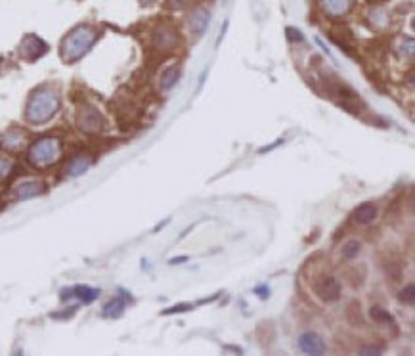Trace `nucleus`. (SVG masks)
I'll return each instance as SVG.
<instances>
[{"label": "nucleus", "mask_w": 415, "mask_h": 356, "mask_svg": "<svg viewBox=\"0 0 415 356\" xmlns=\"http://www.w3.org/2000/svg\"><path fill=\"white\" fill-rule=\"evenodd\" d=\"M398 299H400V302H404V304H413V301H415V287H413V283H407L404 289L400 291Z\"/></svg>", "instance_id": "14"}, {"label": "nucleus", "mask_w": 415, "mask_h": 356, "mask_svg": "<svg viewBox=\"0 0 415 356\" xmlns=\"http://www.w3.org/2000/svg\"><path fill=\"white\" fill-rule=\"evenodd\" d=\"M381 348H375V345H367V348H360V354H379Z\"/></svg>", "instance_id": "18"}, {"label": "nucleus", "mask_w": 415, "mask_h": 356, "mask_svg": "<svg viewBox=\"0 0 415 356\" xmlns=\"http://www.w3.org/2000/svg\"><path fill=\"white\" fill-rule=\"evenodd\" d=\"M255 293H256V295H260L262 299H268V297H270V289H268V285H260V287H255Z\"/></svg>", "instance_id": "17"}, {"label": "nucleus", "mask_w": 415, "mask_h": 356, "mask_svg": "<svg viewBox=\"0 0 415 356\" xmlns=\"http://www.w3.org/2000/svg\"><path fill=\"white\" fill-rule=\"evenodd\" d=\"M314 291L321 301L333 302L341 297V283L335 280L333 276H321L314 283Z\"/></svg>", "instance_id": "4"}, {"label": "nucleus", "mask_w": 415, "mask_h": 356, "mask_svg": "<svg viewBox=\"0 0 415 356\" xmlns=\"http://www.w3.org/2000/svg\"><path fill=\"white\" fill-rule=\"evenodd\" d=\"M207 23H209V14H207V12H197V14L192 18L190 29H192L195 35H199V33H203V29L207 27Z\"/></svg>", "instance_id": "10"}, {"label": "nucleus", "mask_w": 415, "mask_h": 356, "mask_svg": "<svg viewBox=\"0 0 415 356\" xmlns=\"http://www.w3.org/2000/svg\"><path fill=\"white\" fill-rule=\"evenodd\" d=\"M58 155H60V142L56 138H43L31 148L29 161L37 167H44V165H50L52 161H56Z\"/></svg>", "instance_id": "3"}, {"label": "nucleus", "mask_w": 415, "mask_h": 356, "mask_svg": "<svg viewBox=\"0 0 415 356\" xmlns=\"http://www.w3.org/2000/svg\"><path fill=\"white\" fill-rule=\"evenodd\" d=\"M298 348L304 354H323L325 352V341L314 331H304L298 337Z\"/></svg>", "instance_id": "5"}, {"label": "nucleus", "mask_w": 415, "mask_h": 356, "mask_svg": "<svg viewBox=\"0 0 415 356\" xmlns=\"http://www.w3.org/2000/svg\"><path fill=\"white\" fill-rule=\"evenodd\" d=\"M62 295H69V297H77L79 301H83V302H92L94 299H96L98 295H100V289H94V287H88V285H77L75 289H65Z\"/></svg>", "instance_id": "7"}, {"label": "nucleus", "mask_w": 415, "mask_h": 356, "mask_svg": "<svg viewBox=\"0 0 415 356\" xmlns=\"http://www.w3.org/2000/svg\"><path fill=\"white\" fill-rule=\"evenodd\" d=\"M193 306L192 304H178V306H171V308H167V310H163V314L167 316V314H176V312H186V310H192Z\"/></svg>", "instance_id": "16"}, {"label": "nucleus", "mask_w": 415, "mask_h": 356, "mask_svg": "<svg viewBox=\"0 0 415 356\" xmlns=\"http://www.w3.org/2000/svg\"><path fill=\"white\" fill-rule=\"evenodd\" d=\"M43 190V186L37 182H27L23 184L22 188H20V197H33V195H37L39 192Z\"/></svg>", "instance_id": "13"}, {"label": "nucleus", "mask_w": 415, "mask_h": 356, "mask_svg": "<svg viewBox=\"0 0 415 356\" xmlns=\"http://www.w3.org/2000/svg\"><path fill=\"white\" fill-rule=\"evenodd\" d=\"M186 257H180V259H171V264H180V262H186Z\"/></svg>", "instance_id": "19"}, {"label": "nucleus", "mask_w": 415, "mask_h": 356, "mask_svg": "<svg viewBox=\"0 0 415 356\" xmlns=\"http://www.w3.org/2000/svg\"><path fill=\"white\" fill-rule=\"evenodd\" d=\"M360 249H362L360 241H356V239H350V241H346V243H344V247H342V257H344L346 260L356 259V257L360 255Z\"/></svg>", "instance_id": "12"}, {"label": "nucleus", "mask_w": 415, "mask_h": 356, "mask_svg": "<svg viewBox=\"0 0 415 356\" xmlns=\"http://www.w3.org/2000/svg\"><path fill=\"white\" fill-rule=\"evenodd\" d=\"M123 312H125V301L119 299V297L111 299V301L104 306V316H106V318H119Z\"/></svg>", "instance_id": "9"}, {"label": "nucleus", "mask_w": 415, "mask_h": 356, "mask_svg": "<svg viewBox=\"0 0 415 356\" xmlns=\"http://www.w3.org/2000/svg\"><path fill=\"white\" fill-rule=\"evenodd\" d=\"M58 96L50 92V90H39L35 92L27 106V119L31 123H44L52 117L54 113L58 111Z\"/></svg>", "instance_id": "1"}, {"label": "nucleus", "mask_w": 415, "mask_h": 356, "mask_svg": "<svg viewBox=\"0 0 415 356\" xmlns=\"http://www.w3.org/2000/svg\"><path fill=\"white\" fill-rule=\"evenodd\" d=\"M371 318L377 322V324H388V325H394V327H396V324H394V318L386 312L384 308H381V306H373L371 308Z\"/></svg>", "instance_id": "11"}, {"label": "nucleus", "mask_w": 415, "mask_h": 356, "mask_svg": "<svg viewBox=\"0 0 415 356\" xmlns=\"http://www.w3.org/2000/svg\"><path fill=\"white\" fill-rule=\"evenodd\" d=\"M178 79H180V67H178V65H172V67H169V69L163 73V77H161V85H163L165 90H171V88L178 83Z\"/></svg>", "instance_id": "8"}, {"label": "nucleus", "mask_w": 415, "mask_h": 356, "mask_svg": "<svg viewBox=\"0 0 415 356\" xmlns=\"http://www.w3.org/2000/svg\"><path fill=\"white\" fill-rule=\"evenodd\" d=\"M92 44H94V31L88 27H79L65 39L64 46H62V56H64L65 62H75L85 54Z\"/></svg>", "instance_id": "2"}, {"label": "nucleus", "mask_w": 415, "mask_h": 356, "mask_svg": "<svg viewBox=\"0 0 415 356\" xmlns=\"http://www.w3.org/2000/svg\"><path fill=\"white\" fill-rule=\"evenodd\" d=\"M377 213H379V211H377V205L371 203V201H365V203L356 207V211H354L352 218H354L358 224H369V222L375 220Z\"/></svg>", "instance_id": "6"}, {"label": "nucleus", "mask_w": 415, "mask_h": 356, "mask_svg": "<svg viewBox=\"0 0 415 356\" xmlns=\"http://www.w3.org/2000/svg\"><path fill=\"white\" fill-rule=\"evenodd\" d=\"M287 39H289V43H302L304 41V37H302V33L300 31H297V29H293V27H289L287 31Z\"/></svg>", "instance_id": "15"}]
</instances>
